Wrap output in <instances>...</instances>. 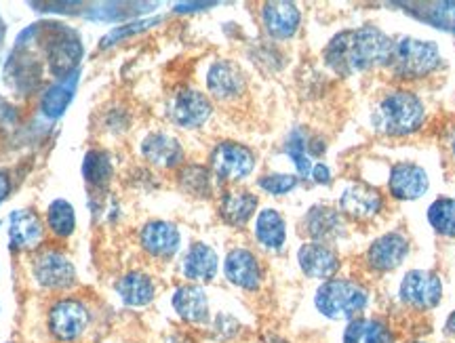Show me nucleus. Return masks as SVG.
Wrapping results in <instances>:
<instances>
[{
  "instance_id": "1",
  "label": "nucleus",
  "mask_w": 455,
  "mask_h": 343,
  "mask_svg": "<svg viewBox=\"0 0 455 343\" xmlns=\"http://www.w3.org/2000/svg\"><path fill=\"white\" fill-rule=\"evenodd\" d=\"M395 40L375 26L339 32L325 49V64L338 76H352L390 64Z\"/></svg>"
},
{
  "instance_id": "2",
  "label": "nucleus",
  "mask_w": 455,
  "mask_h": 343,
  "mask_svg": "<svg viewBox=\"0 0 455 343\" xmlns=\"http://www.w3.org/2000/svg\"><path fill=\"white\" fill-rule=\"evenodd\" d=\"M426 108L411 91H392L373 108L371 123L378 133L388 137H405L422 129Z\"/></svg>"
},
{
  "instance_id": "3",
  "label": "nucleus",
  "mask_w": 455,
  "mask_h": 343,
  "mask_svg": "<svg viewBox=\"0 0 455 343\" xmlns=\"http://www.w3.org/2000/svg\"><path fill=\"white\" fill-rule=\"evenodd\" d=\"M369 291L350 278L325 280L315 293L316 310L331 320H355L365 312Z\"/></svg>"
},
{
  "instance_id": "4",
  "label": "nucleus",
  "mask_w": 455,
  "mask_h": 343,
  "mask_svg": "<svg viewBox=\"0 0 455 343\" xmlns=\"http://www.w3.org/2000/svg\"><path fill=\"white\" fill-rule=\"evenodd\" d=\"M388 66L398 78H424L441 66V51L430 40L403 36L395 40Z\"/></svg>"
},
{
  "instance_id": "5",
  "label": "nucleus",
  "mask_w": 455,
  "mask_h": 343,
  "mask_svg": "<svg viewBox=\"0 0 455 343\" xmlns=\"http://www.w3.org/2000/svg\"><path fill=\"white\" fill-rule=\"evenodd\" d=\"M89 307L81 299L64 297L49 310V331L57 341H76L89 329Z\"/></svg>"
},
{
  "instance_id": "6",
  "label": "nucleus",
  "mask_w": 455,
  "mask_h": 343,
  "mask_svg": "<svg viewBox=\"0 0 455 343\" xmlns=\"http://www.w3.org/2000/svg\"><path fill=\"white\" fill-rule=\"evenodd\" d=\"M398 297L411 310H432L443 299V283L435 272L411 270L403 278L401 287H398Z\"/></svg>"
},
{
  "instance_id": "7",
  "label": "nucleus",
  "mask_w": 455,
  "mask_h": 343,
  "mask_svg": "<svg viewBox=\"0 0 455 343\" xmlns=\"http://www.w3.org/2000/svg\"><path fill=\"white\" fill-rule=\"evenodd\" d=\"M212 169L221 181H243L253 173L255 154L247 146L224 141L212 152Z\"/></svg>"
},
{
  "instance_id": "8",
  "label": "nucleus",
  "mask_w": 455,
  "mask_h": 343,
  "mask_svg": "<svg viewBox=\"0 0 455 343\" xmlns=\"http://www.w3.org/2000/svg\"><path fill=\"white\" fill-rule=\"evenodd\" d=\"M213 106L209 97L196 89H181L171 101L169 116L181 129H198L212 116Z\"/></svg>"
},
{
  "instance_id": "9",
  "label": "nucleus",
  "mask_w": 455,
  "mask_h": 343,
  "mask_svg": "<svg viewBox=\"0 0 455 343\" xmlns=\"http://www.w3.org/2000/svg\"><path fill=\"white\" fill-rule=\"evenodd\" d=\"M32 274L36 283L44 289L64 291L76 283V270L74 264L60 251H44L34 259Z\"/></svg>"
},
{
  "instance_id": "10",
  "label": "nucleus",
  "mask_w": 455,
  "mask_h": 343,
  "mask_svg": "<svg viewBox=\"0 0 455 343\" xmlns=\"http://www.w3.org/2000/svg\"><path fill=\"white\" fill-rule=\"evenodd\" d=\"M409 253V243L403 234L388 232L375 238L365 253V264L371 272L386 274L396 270Z\"/></svg>"
},
{
  "instance_id": "11",
  "label": "nucleus",
  "mask_w": 455,
  "mask_h": 343,
  "mask_svg": "<svg viewBox=\"0 0 455 343\" xmlns=\"http://www.w3.org/2000/svg\"><path fill=\"white\" fill-rule=\"evenodd\" d=\"M382 207V194L367 184H350L339 196V213L355 221L373 219Z\"/></svg>"
},
{
  "instance_id": "12",
  "label": "nucleus",
  "mask_w": 455,
  "mask_h": 343,
  "mask_svg": "<svg viewBox=\"0 0 455 343\" xmlns=\"http://www.w3.org/2000/svg\"><path fill=\"white\" fill-rule=\"evenodd\" d=\"M81 57H83V44L74 32H68V34L61 32L51 38L47 47L49 70L60 80L72 76L74 72H78Z\"/></svg>"
},
{
  "instance_id": "13",
  "label": "nucleus",
  "mask_w": 455,
  "mask_h": 343,
  "mask_svg": "<svg viewBox=\"0 0 455 343\" xmlns=\"http://www.w3.org/2000/svg\"><path fill=\"white\" fill-rule=\"evenodd\" d=\"M224 274L228 283L243 291H258L261 287V280H264L258 257L249 249H232L226 255Z\"/></svg>"
},
{
  "instance_id": "14",
  "label": "nucleus",
  "mask_w": 455,
  "mask_h": 343,
  "mask_svg": "<svg viewBox=\"0 0 455 343\" xmlns=\"http://www.w3.org/2000/svg\"><path fill=\"white\" fill-rule=\"evenodd\" d=\"M298 264L308 278L331 280L339 270V255L323 243H306L298 251Z\"/></svg>"
},
{
  "instance_id": "15",
  "label": "nucleus",
  "mask_w": 455,
  "mask_h": 343,
  "mask_svg": "<svg viewBox=\"0 0 455 343\" xmlns=\"http://www.w3.org/2000/svg\"><path fill=\"white\" fill-rule=\"evenodd\" d=\"M140 243L146 253L158 257V259H169V257L178 253L181 234L178 226H173L171 221H148L140 232Z\"/></svg>"
},
{
  "instance_id": "16",
  "label": "nucleus",
  "mask_w": 455,
  "mask_h": 343,
  "mask_svg": "<svg viewBox=\"0 0 455 343\" xmlns=\"http://www.w3.org/2000/svg\"><path fill=\"white\" fill-rule=\"evenodd\" d=\"M428 173L413 163H398L390 169L388 190L398 200H415L428 192Z\"/></svg>"
},
{
  "instance_id": "17",
  "label": "nucleus",
  "mask_w": 455,
  "mask_h": 343,
  "mask_svg": "<svg viewBox=\"0 0 455 343\" xmlns=\"http://www.w3.org/2000/svg\"><path fill=\"white\" fill-rule=\"evenodd\" d=\"M304 232L312 238V243H331L346 232L344 215L327 204H316L304 217Z\"/></svg>"
},
{
  "instance_id": "18",
  "label": "nucleus",
  "mask_w": 455,
  "mask_h": 343,
  "mask_svg": "<svg viewBox=\"0 0 455 343\" xmlns=\"http://www.w3.org/2000/svg\"><path fill=\"white\" fill-rule=\"evenodd\" d=\"M44 234L43 221L34 211L20 209L9 215V243L15 251H30L41 244Z\"/></svg>"
},
{
  "instance_id": "19",
  "label": "nucleus",
  "mask_w": 455,
  "mask_h": 343,
  "mask_svg": "<svg viewBox=\"0 0 455 343\" xmlns=\"http://www.w3.org/2000/svg\"><path fill=\"white\" fill-rule=\"evenodd\" d=\"M171 304L184 323L204 324L209 320V297L198 284H181L171 297Z\"/></svg>"
},
{
  "instance_id": "20",
  "label": "nucleus",
  "mask_w": 455,
  "mask_h": 343,
  "mask_svg": "<svg viewBox=\"0 0 455 343\" xmlns=\"http://www.w3.org/2000/svg\"><path fill=\"white\" fill-rule=\"evenodd\" d=\"M261 21L272 38L284 40L298 32L301 13L293 3H266L261 9Z\"/></svg>"
},
{
  "instance_id": "21",
  "label": "nucleus",
  "mask_w": 455,
  "mask_h": 343,
  "mask_svg": "<svg viewBox=\"0 0 455 343\" xmlns=\"http://www.w3.org/2000/svg\"><path fill=\"white\" fill-rule=\"evenodd\" d=\"M207 87L218 100H235L244 91L241 68L226 60L215 61L207 72Z\"/></svg>"
},
{
  "instance_id": "22",
  "label": "nucleus",
  "mask_w": 455,
  "mask_h": 343,
  "mask_svg": "<svg viewBox=\"0 0 455 343\" xmlns=\"http://www.w3.org/2000/svg\"><path fill=\"white\" fill-rule=\"evenodd\" d=\"M220 259L218 253L204 243L192 244L190 249L186 251L184 261H181V272L188 280L192 283H212L218 274Z\"/></svg>"
},
{
  "instance_id": "23",
  "label": "nucleus",
  "mask_w": 455,
  "mask_h": 343,
  "mask_svg": "<svg viewBox=\"0 0 455 343\" xmlns=\"http://www.w3.org/2000/svg\"><path fill=\"white\" fill-rule=\"evenodd\" d=\"M141 154L148 163L163 169H173L184 160V148L173 135L169 133H150L141 144Z\"/></svg>"
},
{
  "instance_id": "24",
  "label": "nucleus",
  "mask_w": 455,
  "mask_h": 343,
  "mask_svg": "<svg viewBox=\"0 0 455 343\" xmlns=\"http://www.w3.org/2000/svg\"><path fill=\"white\" fill-rule=\"evenodd\" d=\"M398 7L415 20L424 21L436 30L455 34V3L453 0H439V3H401Z\"/></svg>"
},
{
  "instance_id": "25",
  "label": "nucleus",
  "mask_w": 455,
  "mask_h": 343,
  "mask_svg": "<svg viewBox=\"0 0 455 343\" xmlns=\"http://www.w3.org/2000/svg\"><path fill=\"white\" fill-rule=\"evenodd\" d=\"M258 209V196L247 190H230L220 200V215L228 226L243 227Z\"/></svg>"
},
{
  "instance_id": "26",
  "label": "nucleus",
  "mask_w": 455,
  "mask_h": 343,
  "mask_svg": "<svg viewBox=\"0 0 455 343\" xmlns=\"http://www.w3.org/2000/svg\"><path fill=\"white\" fill-rule=\"evenodd\" d=\"M116 293L123 299L124 306L144 307L155 299L156 287L152 278L144 272H127L116 283Z\"/></svg>"
},
{
  "instance_id": "27",
  "label": "nucleus",
  "mask_w": 455,
  "mask_h": 343,
  "mask_svg": "<svg viewBox=\"0 0 455 343\" xmlns=\"http://www.w3.org/2000/svg\"><path fill=\"white\" fill-rule=\"evenodd\" d=\"M344 343H395V333L379 318H355L344 331Z\"/></svg>"
},
{
  "instance_id": "28",
  "label": "nucleus",
  "mask_w": 455,
  "mask_h": 343,
  "mask_svg": "<svg viewBox=\"0 0 455 343\" xmlns=\"http://www.w3.org/2000/svg\"><path fill=\"white\" fill-rule=\"evenodd\" d=\"M255 238L264 249L281 251L287 240V226H284L283 215L276 209L259 211L255 219Z\"/></svg>"
},
{
  "instance_id": "29",
  "label": "nucleus",
  "mask_w": 455,
  "mask_h": 343,
  "mask_svg": "<svg viewBox=\"0 0 455 343\" xmlns=\"http://www.w3.org/2000/svg\"><path fill=\"white\" fill-rule=\"evenodd\" d=\"M78 84V72H74L72 76L57 80L55 84L44 91L43 100H41V110L47 118H60L61 114L66 112V108L70 106L74 91H76Z\"/></svg>"
},
{
  "instance_id": "30",
  "label": "nucleus",
  "mask_w": 455,
  "mask_h": 343,
  "mask_svg": "<svg viewBox=\"0 0 455 343\" xmlns=\"http://www.w3.org/2000/svg\"><path fill=\"white\" fill-rule=\"evenodd\" d=\"M47 221H49V230L55 234V236H70L76 227V215H74L72 204L64 198H57L49 204L47 211Z\"/></svg>"
},
{
  "instance_id": "31",
  "label": "nucleus",
  "mask_w": 455,
  "mask_h": 343,
  "mask_svg": "<svg viewBox=\"0 0 455 343\" xmlns=\"http://www.w3.org/2000/svg\"><path fill=\"white\" fill-rule=\"evenodd\" d=\"M428 221L441 236L455 238V198H439L430 204Z\"/></svg>"
},
{
  "instance_id": "32",
  "label": "nucleus",
  "mask_w": 455,
  "mask_h": 343,
  "mask_svg": "<svg viewBox=\"0 0 455 343\" xmlns=\"http://www.w3.org/2000/svg\"><path fill=\"white\" fill-rule=\"evenodd\" d=\"M308 141L310 140L301 133V131H293V133L287 137V144H284V154L293 160L295 169H298L299 177H304V179L310 177L312 167H315L308 150Z\"/></svg>"
},
{
  "instance_id": "33",
  "label": "nucleus",
  "mask_w": 455,
  "mask_h": 343,
  "mask_svg": "<svg viewBox=\"0 0 455 343\" xmlns=\"http://www.w3.org/2000/svg\"><path fill=\"white\" fill-rule=\"evenodd\" d=\"M112 160L106 152L91 150L84 156L83 163V175L89 184L93 186H106L112 179Z\"/></svg>"
},
{
  "instance_id": "34",
  "label": "nucleus",
  "mask_w": 455,
  "mask_h": 343,
  "mask_svg": "<svg viewBox=\"0 0 455 343\" xmlns=\"http://www.w3.org/2000/svg\"><path fill=\"white\" fill-rule=\"evenodd\" d=\"M180 186L192 196H209L212 194V173L201 164H190L180 171Z\"/></svg>"
},
{
  "instance_id": "35",
  "label": "nucleus",
  "mask_w": 455,
  "mask_h": 343,
  "mask_svg": "<svg viewBox=\"0 0 455 343\" xmlns=\"http://www.w3.org/2000/svg\"><path fill=\"white\" fill-rule=\"evenodd\" d=\"M158 21H161V17H155V20H140V21H131V24H124V26L114 28L112 32H108L106 36L101 38V49H108V47H112V44H116L118 40L133 36V34L144 32V30H148V28L156 26Z\"/></svg>"
},
{
  "instance_id": "36",
  "label": "nucleus",
  "mask_w": 455,
  "mask_h": 343,
  "mask_svg": "<svg viewBox=\"0 0 455 343\" xmlns=\"http://www.w3.org/2000/svg\"><path fill=\"white\" fill-rule=\"evenodd\" d=\"M258 184L261 190L272 194V196H283V194H289L295 186H298V177L284 173H270L261 177Z\"/></svg>"
},
{
  "instance_id": "37",
  "label": "nucleus",
  "mask_w": 455,
  "mask_h": 343,
  "mask_svg": "<svg viewBox=\"0 0 455 343\" xmlns=\"http://www.w3.org/2000/svg\"><path fill=\"white\" fill-rule=\"evenodd\" d=\"M310 177L316 181V184H329V181H331V171H329L327 164L318 163L312 167Z\"/></svg>"
},
{
  "instance_id": "38",
  "label": "nucleus",
  "mask_w": 455,
  "mask_h": 343,
  "mask_svg": "<svg viewBox=\"0 0 455 343\" xmlns=\"http://www.w3.org/2000/svg\"><path fill=\"white\" fill-rule=\"evenodd\" d=\"M215 3H184V4H178L175 11L178 13H188V11H196V9H207V7H213Z\"/></svg>"
},
{
  "instance_id": "39",
  "label": "nucleus",
  "mask_w": 455,
  "mask_h": 343,
  "mask_svg": "<svg viewBox=\"0 0 455 343\" xmlns=\"http://www.w3.org/2000/svg\"><path fill=\"white\" fill-rule=\"evenodd\" d=\"M9 192H11V179H9V175L0 171V203H3V200L9 196Z\"/></svg>"
},
{
  "instance_id": "40",
  "label": "nucleus",
  "mask_w": 455,
  "mask_h": 343,
  "mask_svg": "<svg viewBox=\"0 0 455 343\" xmlns=\"http://www.w3.org/2000/svg\"><path fill=\"white\" fill-rule=\"evenodd\" d=\"M445 331H447V333H453L455 335V310L449 314V318H447V323H445Z\"/></svg>"
},
{
  "instance_id": "41",
  "label": "nucleus",
  "mask_w": 455,
  "mask_h": 343,
  "mask_svg": "<svg viewBox=\"0 0 455 343\" xmlns=\"http://www.w3.org/2000/svg\"><path fill=\"white\" fill-rule=\"evenodd\" d=\"M449 148H451V152H453V156H455V129H453L451 137H449Z\"/></svg>"
},
{
  "instance_id": "42",
  "label": "nucleus",
  "mask_w": 455,
  "mask_h": 343,
  "mask_svg": "<svg viewBox=\"0 0 455 343\" xmlns=\"http://www.w3.org/2000/svg\"><path fill=\"white\" fill-rule=\"evenodd\" d=\"M411 343H424V341H411Z\"/></svg>"
}]
</instances>
